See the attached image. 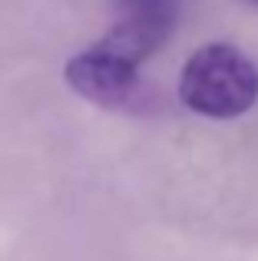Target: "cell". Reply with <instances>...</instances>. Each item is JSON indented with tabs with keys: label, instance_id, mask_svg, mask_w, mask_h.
Segmentation results:
<instances>
[{
	"label": "cell",
	"instance_id": "cell-4",
	"mask_svg": "<svg viewBox=\"0 0 258 261\" xmlns=\"http://www.w3.org/2000/svg\"><path fill=\"white\" fill-rule=\"evenodd\" d=\"M252 4H258V0H252Z\"/></svg>",
	"mask_w": 258,
	"mask_h": 261
},
{
	"label": "cell",
	"instance_id": "cell-2",
	"mask_svg": "<svg viewBox=\"0 0 258 261\" xmlns=\"http://www.w3.org/2000/svg\"><path fill=\"white\" fill-rule=\"evenodd\" d=\"M116 4V23L103 37L106 46L123 53L136 66H142L179 23L182 0H113Z\"/></svg>",
	"mask_w": 258,
	"mask_h": 261
},
{
	"label": "cell",
	"instance_id": "cell-3",
	"mask_svg": "<svg viewBox=\"0 0 258 261\" xmlns=\"http://www.w3.org/2000/svg\"><path fill=\"white\" fill-rule=\"evenodd\" d=\"M66 83L96 106H126L139 89V66L96 40L66 63Z\"/></svg>",
	"mask_w": 258,
	"mask_h": 261
},
{
	"label": "cell",
	"instance_id": "cell-1",
	"mask_svg": "<svg viewBox=\"0 0 258 261\" xmlns=\"http://www.w3.org/2000/svg\"><path fill=\"white\" fill-rule=\"evenodd\" d=\"M179 99L209 119H235L258 102V66L232 43H205L182 66Z\"/></svg>",
	"mask_w": 258,
	"mask_h": 261
}]
</instances>
